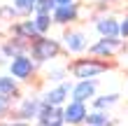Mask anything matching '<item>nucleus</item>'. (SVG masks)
Segmentation results:
<instances>
[{
    "label": "nucleus",
    "instance_id": "f257e3e1",
    "mask_svg": "<svg viewBox=\"0 0 128 126\" xmlns=\"http://www.w3.org/2000/svg\"><path fill=\"white\" fill-rule=\"evenodd\" d=\"M114 68V63L112 61H105V58H96V56H77L72 58L70 63H68V72H70V77L74 82H79V79H98L100 75L105 72H110Z\"/></svg>",
    "mask_w": 128,
    "mask_h": 126
},
{
    "label": "nucleus",
    "instance_id": "f03ea898",
    "mask_svg": "<svg viewBox=\"0 0 128 126\" xmlns=\"http://www.w3.org/2000/svg\"><path fill=\"white\" fill-rule=\"evenodd\" d=\"M61 40L51 38V35H40L37 40L30 42V49H28V54L30 58L37 63V65H44V63H54L58 56H61Z\"/></svg>",
    "mask_w": 128,
    "mask_h": 126
},
{
    "label": "nucleus",
    "instance_id": "7ed1b4c3",
    "mask_svg": "<svg viewBox=\"0 0 128 126\" xmlns=\"http://www.w3.org/2000/svg\"><path fill=\"white\" fill-rule=\"evenodd\" d=\"M37 68H40V65L30 58V54H19V56L10 58V63H7V72H10L16 82H21V84L33 82Z\"/></svg>",
    "mask_w": 128,
    "mask_h": 126
},
{
    "label": "nucleus",
    "instance_id": "20e7f679",
    "mask_svg": "<svg viewBox=\"0 0 128 126\" xmlns=\"http://www.w3.org/2000/svg\"><path fill=\"white\" fill-rule=\"evenodd\" d=\"M42 110V98L40 96H21L19 100H14V110L10 119H19V121H35L37 114Z\"/></svg>",
    "mask_w": 128,
    "mask_h": 126
},
{
    "label": "nucleus",
    "instance_id": "39448f33",
    "mask_svg": "<svg viewBox=\"0 0 128 126\" xmlns=\"http://www.w3.org/2000/svg\"><path fill=\"white\" fill-rule=\"evenodd\" d=\"M61 47L70 56H82L88 51V35L82 28H65L61 35Z\"/></svg>",
    "mask_w": 128,
    "mask_h": 126
},
{
    "label": "nucleus",
    "instance_id": "423d86ee",
    "mask_svg": "<svg viewBox=\"0 0 128 126\" xmlns=\"http://www.w3.org/2000/svg\"><path fill=\"white\" fill-rule=\"evenodd\" d=\"M124 49H126V40H121V38H98L96 42L88 44V56L112 61V58L116 54H121Z\"/></svg>",
    "mask_w": 128,
    "mask_h": 126
},
{
    "label": "nucleus",
    "instance_id": "0eeeda50",
    "mask_svg": "<svg viewBox=\"0 0 128 126\" xmlns=\"http://www.w3.org/2000/svg\"><path fill=\"white\" fill-rule=\"evenodd\" d=\"M72 86H74V79H65V82L61 84H51L47 91H42L40 93V98L44 105H54V107H63L68 100H70V96H72Z\"/></svg>",
    "mask_w": 128,
    "mask_h": 126
},
{
    "label": "nucleus",
    "instance_id": "6e6552de",
    "mask_svg": "<svg viewBox=\"0 0 128 126\" xmlns=\"http://www.w3.org/2000/svg\"><path fill=\"white\" fill-rule=\"evenodd\" d=\"M88 112H91L88 103L68 100L65 105H63V119H65V126H84Z\"/></svg>",
    "mask_w": 128,
    "mask_h": 126
},
{
    "label": "nucleus",
    "instance_id": "1a4fd4ad",
    "mask_svg": "<svg viewBox=\"0 0 128 126\" xmlns=\"http://www.w3.org/2000/svg\"><path fill=\"white\" fill-rule=\"evenodd\" d=\"M93 28L100 38H121V19H116L114 14H98L93 19Z\"/></svg>",
    "mask_w": 128,
    "mask_h": 126
},
{
    "label": "nucleus",
    "instance_id": "9d476101",
    "mask_svg": "<svg viewBox=\"0 0 128 126\" xmlns=\"http://www.w3.org/2000/svg\"><path fill=\"white\" fill-rule=\"evenodd\" d=\"M98 86H100V79H79V82H74V86H72L70 100L91 103L98 96Z\"/></svg>",
    "mask_w": 128,
    "mask_h": 126
},
{
    "label": "nucleus",
    "instance_id": "9b49d317",
    "mask_svg": "<svg viewBox=\"0 0 128 126\" xmlns=\"http://www.w3.org/2000/svg\"><path fill=\"white\" fill-rule=\"evenodd\" d=\"M51 19H54L56 26H63V28L77 24L79 21V5L77 3H72V5H56V10L51 12Z\"/></svg>",
    "mask_w": 128,
    "mask_h": 126
},
{
    "label": "nucleus",
    "instance_id": "f8f14e48",
    "mask_svg": "<svg viewBox=\"0 0 128 126\" xmlns=\"http://www.w3.org/2000/svg\"><path fill=\"white\" fill-rule=\"evenodd\" d=\"M37 126H65L63 119V107H54V105H44L42 103V110L35 119Z\"/></svg>",
    "mask_w": 128,
    "mask_h": 126
},
{
    "label": "nucleus",
    "instance_id": "ddd939ff",
    "mask_svg": "<svg viewBox=\"0 0 128 126\" xmlns=\"http://www.w3.org/2000/svg\"><path fill=\"white\" fill-rule=\"evenodd\" d=\"M10 35H14V38H21L26 42H33L40 38V33H37V28L33 24V19H21V21H14V24L10 26Z\"/></svg>",
    "mask_w": 128,
    "mask_h": 126
},
{
    "label": "nucleus",
    "instance_id": "4468645a",
    "mask_svg": "<svg viewBox=\"0 0 128 126\" xmlns=\"http://www.w3.org/2000/svg\"><path fill=\"white\" fill-rule=\"evenodd\" d=\"M0 96L10 100H19L21 96V82H16L10 72H0Z\"/></svg>",
    "mask_w": 128,
    "mask_h": 126
},
{
    "label": "nucleus",
    "instance_id": "2eb2a0df",
    "mask_svg": "<svg viewBox=\"0 0 128 126\" xmlns=\"http://www.w3.org/2000/svg\"><path fill=\"white\" fill-rule=\"evenodd\" d=\"M0 49H2V54L7 58H14L19 54H28V49H30V42L21 40V38H14V35H10L2 44H0Z\"/></svg>",
    "mask_w": 128,
    "mask_h": 126
},
{
    "label": "nucleus",
    "instance_id": "dca6fc26",
    "mask_svg": "<svg viewBox=\"0 0 128 126\" xmlns=\"http://www.w3.org/2000/svg\"><path fill=\"white\" fill-rule=\"evenodd\" d=\"M119 100H121V93H116V91L105 93V96H96L91 100V110H105V112H110V107H114Z\"/></svg>",
    "mask_w": 128,
    "mask_h": 126
},
{
    "label": "nucleus",
    "instance_id": "f3484780",
    "mask_svg": "<svg viewBox=\"0 0 128 126\" xmlns=\"http://www.w3.org/2000/svg\"><path fill=\"white\" fill-rule=\"evenodd\" d=\"M44 79H47L49 84H61L65 79H70V72H68V65H54V68H49L44 72Z\"/></svg>",
    "mask_w": 128,
    "mask_h": 126
},
{
    "label": "nucleus",
    "instance_id": "a211bd4d",
    "mask_svg": "<svg viewBox=\"0 0 128 126\" xmlns=\"http://www.w3.org/2000/svg\"><path fill=\"white\" fill-rule=\"evenodd\" d=\"M35 5H37V0H12V7L16 12V17H24V19L35 14Z\"/></svg>",
    "mask_w": 128,
    "mask_h": 126
},
{
    "label": "nucleus",
    "instance_id": "6ab92c4d",
    "mask_svg": "<svg viewBox=\"0 0 128 126\" xmlns=\"http://www.w3.org/2000/svg\"><path fill=\"white\" fill-rule=\"evenodd\" d=\"M33 24H35V28H37V33L40 35H49V31H51V26H54V19H51V14H33Z\"/></svg>",
    "mask_w": 128,
    "mask_h": 126
},
{
    "label": "nucleus",
    "instance_id": "aec40b11",
    "mask_svg": "<svg viewBox=\"0 0 128 126\" xmlns=\"http://www.w3.org/2000/svg\"><path fill=\"white\" fill-rule=\"evenodd\" d=\"M112 119V114L110 112H105V110H91L86 117V124L84 126H102V124H107Z\"/></svg>",
    "mask_w": 128,
    "mask_h": 126
},
{
    "label": "nucleus",
    "instance_id": "412c9836",
    "mask_svg": "<svg viewBox=\"0 0 128 126\" xmlns=\"http://www.w3.org/2000/svg\"><path fill=\"white\" fill-rule=\"evenodd\" d=\"M12 110H14V100L2 98V96H0V124L12 117Z\"/></svg>",
    "mask_w": 128,
    "mask_h": 126
},
{
    "label": "nucleus",
    "instance_id": "4be33fe9",
    "mask_svg": "<svg viewBox=\"0 0 128 126\" xmlns=\"http://www.w3.org/2000/svg\"><path fill=\"white\" fill-rule=\"evenodd\" d=\"M54 10H56L54 0H37V5H35V12L37 14H51Z\"/></svg>",
    "mask_w": 128,
    "mask_h": 126
},
{
    "label": "nucleus",
    "instance_id": "5701e85b",
    "mask_svg": "<svg viewBox=\"0 0 128 126\" xmlns=\"http://www.w3.org/2000/svg\"><path fill=\"white\" fill-rule=\"evenodd\" d=\"M14 17H16V12H14L12 5L0 7V21H12V24H14Z\"/></svg>",
    "mask_w": 128,
    "mask_h": 126
},
{
    "label": "nucleus",
    "instance_id": "b1692460",
    "mask_svg": "<svg viewBox=\"0 0 128 126\" xmlns=\"http://www.w3.org/2000/svg\"><path fill=\"white\" fill-rule=\"evenodd\" d=\"M121 40H128V12H126V17L121 19Z\"/></svg>",
    "mask_w": 128,
    "mask_h": 126
},
{
    "label": "nucleus",
    "instance_id": "393cba45",
    "mask_svg": "<svg viewBox=\"0 0 128 126\" xmlns=\"http://www.w3.org/2000/svg\"><path fill=\"white\" fill-rule=\"evenodd\" d=\"M0 126H33L30 121H19V119H5Z\"/></svg>",
    "mask_w": 128,
    "mask_h": 126
},
{
    "label": "nucleus",
    "instance_id": "a878e982",
    "mask_svg": "<svg viewBox=\"0 0 128 126\" xmlns=\"http://www.w3.org/2000/svg\"><path fill=\"white\" fill-rule=\"evenodd\" d=\"M56 5H72V3H77V0H54Z\"/></svg>",
    "mask_w": 128,
    "mask_h": 126
},
{
    "label": "nucleus",
    "instance_id": "bb28decb",
    "mask_svg": "<svg viewBox=\"0 0 128 126\" xmlns=\"http://www.w3.org/2000/svg\"><path fill=\"white\" fill-rule=\"evenodd\" d=\"M5 58H7V56L2 54V49H0V65H2V63H10V61H5Z\"/></svg>",
    "mask_w": 128,
    "mask_h": 126
},
{
    "label": "nucleus",
    "instance_id": "cd10ccee",
    "mask_svg": "<svg viewBox=\"0 0 128 126\" xmlns=\"http://www.w3.org/2000/svg\"><path fill=\"white\" fill-rule=\"evenodd\" d=\"M102 126H116V119H110L107 124H102Z\"/></svg>",
    "mask_w": 128,
    "mask_h": 126
},
{
    "label": "nucleus",
    "instance_id": "c85d7f7f",
    "mask_svg": "<svg viewBox=\"0 0 128 126\" xmlns=\"http://www.w3.org/2000/svg\"><path fill=\"white\" fill-rule=\"evenodd\" d=\"M102 3H114V0H102Z\"/></svg>",
    "mask_w": 128,
    "mask_h": 126
},
{
    "label": "nucleus",
    "instance_id": "c756f323",
    "mask_svg": "<svg viewBox=\"0 0 128 126\" xmlns=\"http://www.w3.org/2000/svg\"><path fill=\"white\" fill-rule=\"evenodd\" d=\"M126 96H128V84H126Z\"/></svg>",
    "mask_w": 128,
    "mask_h": 126
}]
</instances>
